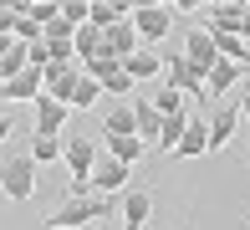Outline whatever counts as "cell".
Masks as SVG:
<instances>
[{
  "label": "cell",
  "instance_id": "4",
  "mask_svg": "<svg viewBox=\"0 0 250 230\" xmlns=\"http://www.w3.org/2000/svg\"><path fill=\"white\" fill-rule=\"evenodd\" d=\"M128 174H133L128 164H118L112 154H102L97 164H92V174H87V194H107V200H118L123 184H128Z\"/></svg>",
  "mask_w": 250,
  "mask_h": 230
},
{
  "label": "cell",
  "instance_id": "23",
  "mask_svg": "<svg viewBox=\"0 0 250 230\" xmlns=\"http://www.w3.org/2000/svg\"><path fill=\"white\" fill-rule=\"evenodd\" d=\"M97 87H102V92H112V97H118V102H128V97H133V87H138V82H133V77L123 72V67H112V72L102 77Z\"/></svg>",
  "mask_w": 250,
  "mask_h": 230
},
{
  "label": "cell",
  "instance_id": "10",
  "mask_svg": "<svg viewBox=\"0 0 250 230\" xmlns=\"http://www.w3.org/2000/svg\"><path fill=\"white\" fill-rule=\"evenodd\" d=\"M41 97V67H26L21 77L0 82V102H36Z\"/></svg>",
  "mask_w": 250,
  "mask_h": 230
},
{
  "label": "cell",
  "instance_id": "8",
  "mask_svg": "<svg viewBox=\"0 0 250 230\" xmlns=\"http://www.w3.org/2000/svg\"><path fill=\"white\" fill-rule=\"evenodd\" d=\"M204 31L209 36H240V21H245V5L240 0H220V5H204Z\"/></svg>",
  "mask_w": 250,
  "mask_h": 230
},
{
  "label": "cell",
  "instance_id": "16",
  "mask_svg": "<svg viewBox=\"0 0 250 230\" xmlns=\"http://www.w3.org/2000/svg\"><path fill=\"white\" fill-rule=\"evenodd\" d=\"M118 21H128V5H118V0H87V26L107 31V26H118Z\"/></svg>",
  "mask_w": 250,
  "mask_h": 230
},
{
  "label": "cell",
  "instance_id": "20",
  "mask_svg": "<svg viewBox=\"0 0 250 230\" xmlns=\"http://www.w3.org/2000/svg\"><path fill=\"white\" fill-rule=\"evenodd\" d=\"M184 128H189V113H174V118H164V123H158V148H164V154H174L179 138H184Z\"/></svg>",
  "mask_w": 250,
  "mask_h": 230
},
{
  "label": "cell",
  "instance_id": "13",
  "mask_svg": "<svg viewBox=\"0 0 250 230\" xmlns=\"http://www.w3.org/2000/svg\"><path fill=\"white\" fill-rule=\"evenodd\" d=\"M204 148H209V128H204V108H199V113H189V128H184V138H179L174 159H199Z\"/></svg>",
  "mask_w": 250,
  "mask_h": 230
},
{
  "label": "cell",
  "instance_id": "7",
  "mask_svg": "<svg viewBox=\"0 0 250 230\" xmlns=\"http://www.w3.org/2000/svg\"><path fill=\"white\" fill-rule=\"evenodd\" d=\"M62 164L72 169V179H87L92 164H97V143L82 138V133H62Z\"/></svg>",
  "mask_w": 250,
  "mask_h": 230
},
{
  "label": "cell",
  "instance_id": "19",
  "mask_svg": "<svg viewBox=\"0 0 250 230\" xmlns=\"http://www.w3.org/2000/svg\"><path fill=\"white\" fill-rule=\"evenodd\" d=\"M21 72H26V46L5 36V46H0V82H10V77H21Z\"/></svg>",
  "mask_w": 250,
  "mask_h": 230
},
{
  "label": "cell",
  "instance_id": "3",
  "mask_svg": "<svg viewBox=\"0 0 250 230\" xmlns=\"http://www.w3.org/2000/svg\"><path fill=\"white\" fill-rule=\"evenodd\" d=\"M128 21H133V31H138V46H158L168 36V26H174L168 5H128Z\"/></svg>",
  "mask_w": 250,
  "mask_h": 230
},
{
  "label": "cell",
  "instance_id": "22",
  "mask_svg": "<svg viewBox=\"0 0 250 230\" xmlns=\"http://www.w3.org/2000/svg\"><path fill=\"white\" fill-rule=\"evenodd\" d=\"M26 159H31L36 169H41V164H51V159H62V138H51V133H36V138H31V154H26Z\"/></svg>",
  "mask_w": 250,
  "mask_h": 230
},
{
  "label": "cell",
  "instance_id": "29",
  "mask_svg": "<svg viewBox=\"0 0 250 230\" xmlns=\"http://www.w3.org/2000/svg\"><path fill=\"white\" fill-rule=\"evenodd\" d=\"M245 220H250V215H245Z\"/></svg>",
  "mask_w": 250,
  "mask_h": 230
},
{
  "label": "cell",
  "instance_id": "12",
  "mask_svg": "<svg viewBox=\"0 0 250 230\" xmlns=\"http://www.w3.org/2000/svg\"><path fill=\"white\" fill-rule=\"evenodd\" d=\"M128 108H133V133H138V143L148 148V143H158V113H153V102L148 97H128Z\"/></svg>",
  "mask_w": 250,
  "mask_h": 230
},
{
  "label": "cell",
  "instance_id": "11",
  "mask_svg": "<svg viewBox=\"0 0 250 230\" xmlns=\"http://www.w3.org/2000/svg\"><path fill=\"white\" fill-rule=\"evenodd\" d=\"M153 215V194L148 189H123V230H143Z\"/></svg>",
  "mask_w": 250,
  "mask_h": 230
},
{
  "label": "cell",
  "instance_id": "6",
  "mask_svg": "<svg viewBox=\"0 0 250 230\" xmlns=\"http://www.w3.org/2000/svg\"><path fill=\"white\" fill-rule=\"evenodd\" d=\"M0 189H5V200H31L36 194V164L31 159H5L0 164Z\"/></svg>",
  "mask_w": 250,
  "mask_h": 230
},
{
  "label": "cell",
  "instance_id": "17",
  "mask_svg": "<svg viewBox=\"0 0 250 230\" xmlns=\"http://www.w3.org/2000/svg\"><path fill=\"white\" fill-rule=\"evenodd\" d=\"M102 138H138V133H133V108H128V102H112V108H107Z\"/></svg>",
  "mask_w": 250,
  "mask_h": 230
},
{
  "label": "cell",
  "instance_id": "15",
  "mask_svg": "<svg viewBox=\"0 0 250 230\" xmlns=\"http://www.w3.org/2000/svg\"><path fill=\"white\" fill-rule=\"evenodd\" d=\"M240 72H245V67L214 62L209 72H204V97H220V92H235V87H240Z\"/></svg>",
  "mask_w": 250,
  "mask_h": 230
},
{
  "label": "cell",
  "instance_id": "2",
  "mask_svg": "<svg viewBox=\"0 0 250 230\" xmlns=\"http://www.w3.org/2000/svg\"><path fill=\"white\" fill-rule=\"evenodd\" d=\"M77 87H82V62H46L41 67V92L56 97L66 113H72V102H77Z\"/></svg>",
  "mask_w": 250,
  "mask_h": 230
},
{
  "label": "cell",
  "instance_id": "26",
  "mask_svg": "<svg viewBox=\"0 0 250 230\" xmlns=\"http://www.w3.org/2000/svg\"><path fill=\"white\" fill-rule=\"evenodd\" d=\"M235 108H240V123H245V128H250V92H245L240 102H235Z\"/></svg>",
  "mask_w": 250,
  "mask_h": 230
},
{
  "label": "cell",
  "instance_id": "14",
  "mask_svg": "<svg viewBox=\"0 0 250 230\" xmlns=\"http://www.w3.org/2000/svg\"><path fill=\"white\" fill-rule=\"evenodd\" d=\"M66 118H72V113H66L62 102H56V97H46V92L36 97V133H51V138H62Z\"/></svg>",
  "mask_w": 250,
  "mask_h": 230
},
{
  "label": "cell",
  "instance_id": "28",
  "mask_svg": "<svg viewBox=\"0 0 250 230\" xmlns=\"http://www.w3.org/2000/svg\"><path fill=\"white\" fill-rule=\"evenodd\" d=\"M179 230H189V225H179Z\"/></svg>",
  "mask_w": 250,
  "mask_h": 230
},
{
  "label": "cell",
  "instance_id": "18",
  "mask_svg": "<svg viewBox=\"0 0 250 230\" xmlns=\"http://www.w3.org/2000/svg\"><path fill=\"white\" fill-rule=\"evenodd\" d=\"M158 67H164V62H158V51H153V46H138L133 56H123V72H128L133 82H143V77H153Z\"/></svg>",
  "mask_w": 250,
  "mask_h": 230
},
{
  "label": "cell",
  "instance_id": "9",
  "mask_svg": "<svg viewBox=\"0 0 250 230\" xmlns=\"http://www.w3.org/2000/svg\"><path fill=\"white\" fill-rule=\"evenodd\" d=\"M179 56H184L189 72H199V77L209 72L214 62H220V56H214V41H209V31H204V26H194V31L184 36V51H179Z\"/></svg>",
  "mask_w": 250,
  "mask_h": 230
},
{
  "label": "cell",
  "instance_id": "5",
  "mask_svg": "<svg viewBox=\"0 0 250 230\" xmlns=\"http://www.w3.org/2000/svg\"><path fill=\"white\" fill-rule=\"evenodd\" d=\"M204 128H209V148H204V154H220V148H230L235 138H240V108H235V102H220V108L204 118Z\"/></svg>",
  "mask_w": 250,
  "mask_h": 230
},
{
  "label": "cell",
  "instance_id": "25",
  "mask_svg": "<svg viewBox=\"0 0 250 230\" xmlns=\"http://www.w3.org/2000/svg\"><path fill=\"white\" fill-rule=\"evenodd\" d=\"M10 133H16V118H10V113H0V143H5Z\"/></svg>",
  "mask_w": 250,
  "mask_h": 230
},
{
  "label": "cell",
  "instance_id": "27",
  "mask_svg": "<svg viewBox=\"0 0 250 230\" xmlns=\"http://www.w3.org/2000/svg\"><path fill=\"white\" fill-rule=\"evenodd\" d=\"M87 230H102V225H87Z\"/></svg>",
  "mask_w": 250,
  "mask_h": 230
},
{
  "label": "cell",
  "instance_id": "21",
  "mask_svg": "<svg viewBox=\"0 0 250 230\" xmlns=\"http://www.w3.org/2000/svg\"><path fill=\"white\" fill-rule=\"evenodd\" d=\"M148 102H153V113H158V118L189 113V108H184V92H174V87H158V92H148Z\"/></svg>",
  "mask_w": 250,
  "mask_h": 230
},
{
  "label": "cell",
  "instance_id": "1",
  "mask_svg": "<svg viewBox=\"0 0 250 230\" xmlns=\"http://www.w3.org/2000/svg\"><path fill=\"white\" fill-rule=\"evenodd\" d=\"M112 205H118V200H107V194L62 200V210H51V215H46V230H87V225H97L102 215H112Z\"/></svg>",
  "mask_w": 250,
  "mask_h": 230
},
{
  "label": "cell",
  "instance_id": "24",
  "mask_svg": "<svg viewBox=\"0 0 250 230\" xmlns=\"http://www.w3.org/2000/svg\"><path fill=\"white\" fill-rule=\"evenodd\" d=\"M107 154L112 159H118V164H138V159H143V143H138V138H107Z\"/></svg>",
  "mask_w": 250,
  "mask_h": 230
}]
</instances>
